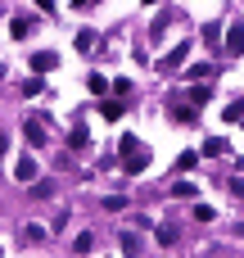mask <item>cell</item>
I'll return each instance as SVG.
<instances>
[{
	"mask_svg": "<svg viewBox=\"0 0 244 258\" xmlns=\"http://www.w3.org/2000/svg\"><path fill=\"white\" fill-rule=\"evenodd\" d=\"M118 163H122V172H131V177H136V172H145V168H149V150H145L131 132H122V136H118Z\"/></svg>",
	"mask_w": 244,
	"mask_h": 258,
	"instance_id": "obj_1",
	"label": "cell"
},
{
	"mask_svg": "<svg viewBox=\"0 0 244 258\" xmlns=\"http://www.w3.org/2000/svg\"><path fill=\"white\" fill-rule=\"evenodd\" d=\"M23 136H27V145H32V150H41V145L50 141V122H41V118H27V122H23Z\"/></svg>",
	"mask_w": 244,
	"mask_h": 258,
	"instance_id": "obj_2",
	"label": "cell"
},
{
	"mask_svg": "<svg viewBox=\"0 0 244 258\" xmlns=\"http://www.w3.org/2000/svg\"><path fill=\"white\" fill-rule=\"evenodd\" d=\"M36 172H41V168H36V159H32V154H27V159H18V163H14V177H18V181H23V186H32V181H36Z\"/></svg>",
	"mask_w": 244,
	"mask_h": 258,
	"instance_id": "obj_3",
	"label": "cell"
},
{
	"mask_svg": "<svg viewBox=\"0 0 244 258\" xmlns=\"http://www.w3.org/2000/svg\"><path fill=\"white\" fill-rule=\"evenodd\" d=\"M226 54H244V23L226 27Z\"/></svg>",
	"mask_w": 244,
	"mask_h": 258,
	"instance_id": "obj_4",
	"label": "cell"
},
{
	"mask_svg": "<svg viewBox=\"0 0 244 258\" xmlns=\"http://www.w3.org/2000/svg\"><path fill=\"white\" fill-rule=\"evenodd\" d=\"M186 54H190V41H181V45H177V50H172L158 68H163V73H172V68H181V63H186Z\"/></svg>",
	"mask_w": 244,
	"mask_h": 258,
	"instance_id": "obj_5",
	"label": "cell"
},
{
	"mask_svg": "<svg viewBox=\"0 0 244 258\" xmlns=\"http://www.w3.org/2000/svg\"><path fill=\"white\" fill-rule=\"evenodd\" d=\"M54 63H59V54H50V50L32 54V68H36V73H54Z\"/></svg>",
	"mask_w": 244,
	"mask_h": 258,
	"instance_id": "obj_6",
	"label": "cell"
},
{
	"mask_svg": "<svg viewBox=\"0 0 244 258\" xmlns=\"http://www.w3.org/2000/svg\"><path fill=\"white\" fill-rule=\"evenodd\" d=\"M100 113H104L109 122H118V118H122V100H100Z\"/></svg>",
	"mask_w": 244,
	"mask_h": 258,
	"instance_id": "obj_7",
	"label": "cell"
},
{
	"mask_svg": "<svg viewBox=\"0 0 244 258\" xmlns=\"http://www.w3.org/2000/svg\"><path fill=\"white\" fill-rule=\"evenodd\" d=\"M86 141H91L86 127H72V132H68V150H86Z\"/></svg>",
	"mask_w": 244,
	"mask_h": 258,
	"instance_id": "obj_8",
	"label": "cell"
},
{
	"mask_svg": "<svg viewBox=\"0 0 244 258\" xmlns=\"http://www.w3.org/2000/svg\"><path fill=\"white\" fill-rule=\"evenodd\" d=\"M204 154H208V159H222V154H226V141H222V136H208V141H204Z\"/></svg>",
	"mask_w": 244,
	"mask_h": 258,
	"instance_id": "obj_9",
	"label": "cell"
},
{
	"mask_svg": "<svg viewBox=\"0 0 244 258\" xmlns=\"http://www.w3.org/2000/svg\"><path fill=\"white\" fill-rule=\"evenodd\" d=\"M9 36H18V41L32 36V18H14V23H9Z\"/></svg>",
	"mask_w": 244,
	"mask_h": 258,
	"instance_id": "obj_10",
	"label": "cell"
},
{
	"mask_svg": "<svg viewBox=\"0 0 244 258\" xmlns=\"http://www.w3.org/2000/svg\"><path fill=\"white\" fill-rule=\"evenodd\" d=\"M50 195H54V181H41V177H36V181H32V200H50Z\"/></svg>",
	"mask_w": 244,
	"mask_h": 258,
	"instance_id": "obj_11",
	"label": "cell"
},
{
	"mask_svg": "<svg viewBox=\"0 0 244 258\" xmlns=\"http://www.w3.org/2000/svg\"><path fill=\"white\" fill-rule=\"evenodd\" d=\"M240 118H244V100H231L226 113H222V122H240Z\"/></svg>",
	"mask_w": 244,
	"mask_h": 258,
	"instance_id": "obj_12",
	"label": "cell"
},
{
	"mask_svg": "<svg viewBox=\"0 0 244 258\" xmlns=\"http://www.w3.org/2000/svg\"><path fill=\"white\" fill-rule=\"evenodd\" d=\"M77 50H82V54H86V50H95V32H91V27H82V32H77Z\"/></svg>",
	"mask_w": 244,
	"mask_h": 258,
	"instance_id": "obj_13",
	"label": "cell"
},
{
	"mask_svg": "<svg viewBox=\"0 0 244 258\" xmlns=\"http://www.w3.org/2000/svg\"><path fill=\"white\" fill-rule=\"evenodd\" d=\"M186 95H190V104H195V109H199V104H208V95H213V91H208V86H190V91H186Z\"/></svg>",
	"mask_w": 244,
	"mask_h": 258,
	"instance_id": "obj_14",
	"label": "cell"
},
{
	"mask_svg": "<svg viewBox=\"0 0 244 258\" xmlns=\"http://www.w3.org/2000/svg\"><path fill=\"white\" fill-rule=\"evenodd\" d=\"M213 73H217V68H213V63H195V68H190V77H195V82H208V77H213Z\"/></svg>",
	"mask_w": 244,
	"mask_h": 258,
	"instance_id": "obj_15",
	"label": "cell"
},
{
	"mask_svg": "<svg viewBox=\"0 0 244 258\" xmlns=\"http://www.w3.org/2000/svg\"><path fill=\"white\" fill-rule=\"evenodd\" d=\"M86 86H91L95 95H104V91H109V77H100V73H91V77H86Z\"/></svg>",
	"mask_w": 244,
	"mask_h": 258,
	"instance_id": "obj_16",
	"label": "cell"
},
{
	"mask_svg": "<svg viewBox=\"0 0 244 258\" xmlns=\"http://www.w3.org/2000/svg\"><path fill=\"white\" fill-rule=\"evenodd\" d=\"M195 163H199V154H195V150H186V154H181V159H177V172H190V168H195Z\"/></svg>",
	"mask_w": 244,
	"mask_h": 258,
	"instance_id": "obj_17",
	"label": "cell"
},
{
	"mask_svg": "<svg viewBox=\"0 0 244 258\" xmlns=\"http://www.w3.org/2000/svg\"><path fill=\"white\" fill-rule=\"evenodd\" d=\"M172 118H177V122H195V104H190V109H186V104H177V109H172Z\"/></svg>",
	"mask_w": 244,
	"mask_h": 258,
	"instance_id": "obj_18",
	"label": "cell"
},
{
	"mask_svg": "<svg viewBox=\"0 0 244 258\" xmlns=\"http://www.w3.org/2000/svg\"><path fill=\"white\" fill-rule=\"evenodd\" d=\"M91 245H95V240H91V236H86V231H82V236H77V240H72V254H91Z\"/></svg>",
	"mask_w": 244,
	"mask_h": 258,
	"instance_id": "obj_19",
	"label": "cell"
},
{
	"mask_svg": "<svg viewBox=\"0 0 244 258\" xmlns=\"http://www.w3.org/2000/svg\"><path fill=\"white\" fill-rule=\"evenodd\" d=\"M145 245H140V236H122V254H140Z\"/></svg>",
	"mask_w": 244,
	"mask_h": 258,
	"instance_id": "obj_20",
	"label": "cell"
},
{
	"mask_svg": "<svg viewBox=\"0 0 244 258\" xmlns=\"http://www.w3.org/2000/svg\"><path fill=\"white\" fill-rule=\"evenodd\" d=\"M204 41H213V45H217V41H222V27H217V23H204Z\"/></svg>",
	"mask_w": 244,
	"mask_h": 258,
	"instance_id": "obj_21",
	"label": "cell"
},
{
	"mask_svg": "<svg viewBox=\"0 0 244 258\" xmlns=\"http://www.w3.org/2000/svg\"><path fill=\"white\" fill-rule=\"evenodd\" d=\"M41 91H45V86H41V77H32V82H23V95H27V100H32V95H41Z\"/></svg>",
	"mask_w": 244,
	"mask_h": 258,
	"instance_id": "obj_22",
	"label": "cell"
},
{
	"mask_svg": "<svg viewBox=\"0 0 244 258\" xmlns=\"http://www.w3.org/2000/svg\"><path fill=\"white\" fill-rule=\"evenodd\" d=\"M172 195H181V200H195V186H190V181H177V186H172Z\"/></svg>",
	"mask_w": 244,
	"mask_h": 258,
	"instance_id": "obj_23",
	"label": "cell"
},
{
	"mask_svg": "<svg viewBox=\"0 0 244 258\" xmlns=\"http://www.w3.org/2000/svg\"><path fill=\"white\" fill-rule=\"evenodd\" d=\"M23 236H27V245H41V240H45V227H27Z\"/></svg>",
	"mask_w": 244,
	"mask_h": 258,
	"instance_id": "obj_24",
	"label": "cell"
},
{
	"mask_svg": "<svg viewBox=\"0 0 244 258\" xmlns=\"http://www.w3.org/2000/svg\"><path fill=\"white\" fill-rule=\"evenodd\" d=\"M158 245H163V249H172V245H177V231H172V227H163V231H158Z\"/></svg>",
	"mask_w": 244,
	"mask_h": 258,
	"instance_id": "obj_25",
	"label": "cell"
},
{
	"mask_svg": "<svg viewBox=\"0 0 244 258\" xmlns=\"http://www.w3.org/2000/svg\"><path fill=\"white\" fill-rule=\"evenodd\" d=\"M195 218H199V222H213V218H217V213H213V209H208V204H195Z\"/></svg>",
	"mask_w": 244,
	"mask_h": 258,
	"instance_id": "obj_26",
	"label": "cell"
},
{
	"mask_svg": "<svg viewBox=\"0 0 244 258\" xmlns=\"http://www.w3.org/2000/svg\"><path fill=\"white\" fill-rule=\"evenodd\" d=\"M231 195H235V200H244V181H240V177L231 181Z\"/></svg>",
	"mask_w": 244,
	"mask_h": 258,
	"instance_id": "obj_27",
	"label": "cell"
},
{
	"mask_svg": "<svg viewBox=\"0 0 244 258\" xmlns=\"http://www.w3.org/2000/svg\"><path fill=\"white\" fill-rule=\"evenodd\" d=\"M9 154V132H0V159Z\"/></svg>",
	"mask_w": 244,
	"mask_h": 258,
	"instance_id": "obj_28",
	"label": "cell"
},
{
	"mask_svg": "<svg viewBox=\"0 0 244 258\" xmlns=\"http://www.w3.org/2000/svg\"><path fill=\"white\" fill-rule=\"evenodd\" d=\"M36 5H41V9H45V14H54V0H36Z\"/></svg>",
	"mask_w": 244,
	"mask_h": 258,
	"instance_id": "obj_29",
	"label": "cell"
},
{
	"mask_svg": "<svg viewBox=\"0 0 244 258\" xmlns=\"http://www.w3.org/2000/svg\"><path fill=\"white\" fill-rule=\"evenodd\" d=\"M86 5H100V0H72V9H86Z\"/></svg>",
	"mask_w": 244,
	"mask_h": 258,
	"instance_id": "obj_30",
	"label": "cell"
},
{
	"mask_svg": "<svg viewBox=\"0 0 244 258\" xmlns=\"http://www.w3.org/2000/svg\"><path fill=\"white\" fill-rule=\"evenodd\" d=\"M0 77H5V68H0Z\"/></svg>",
	"mask_w": 244,
	"mask_h": 258,
	"instance_id": "obj_31",
	"label": "cell"
}]
</instances>
